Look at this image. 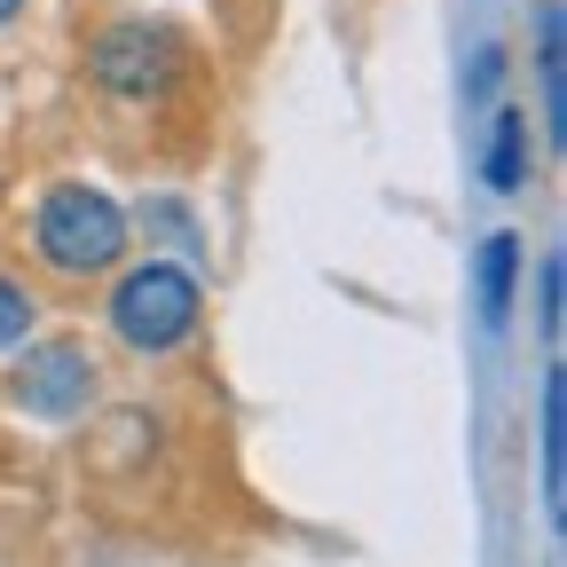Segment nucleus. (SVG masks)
Returning <instances> with one entry per match:
<instances>
[{"instance_id": "obj_1", "label": "nucleus", "mask_w": 567, "mask_h": 567, "mask_svg": "<svg viewBox=\"0 0 567 567\" xmlns=\"http://www.w3.org/2000/svg\"><path fill=\"white\" fill-rule=\"evenodd\" d=\"M103 323L126 354H174L197 339L205 323V284L189 260L151 252V260H118L111 268V292H103Z\"/></svg>"}, {"instance_id": "obj_2", "label": "nucleus", "mask_w": 567, "mask_h": 567, "mask_svg": "<svg viewBox=\"0 0 567 567\" xmlns=\"http://www.w3.org/2000/svg\"><path fill=\"white\" fill-rule=\"evenodd\" d=\"M134 245V221H126V205L95 182H48L40 205H32V252L71 276V284H87V276H111Z\"/></svg>"}, {"instance_id": "obj_3", "label": "nucleus", "mask_w": 567, "mask_h": 567, "mask_svg": "<svg viewBox=\"0 0 567 567\" xmlns=\"http://www.w3.org/2000/svg\"><path fill=\"white\" fill-rule=\"evenodd\" d=\"M182 71H189V55H182V32H174V24L118 17V24H103L95 48H87V80H95V95H111V103H126V111L166 103V95L182 87Z\"/></svg>"}, {"instance_id": "obj_4", "label": "nucleus", "mask_w": 567, "mask_h": 567, "mask_svg": "<svg viewBox=\"0 0 567 567\" xmlns=\"http://www.w3.org/2000/svg\"><path fill=\"white\" fill-rule=\"evenodd\" d=\"M103 394V371L80 339H48V347H24V363L9 371V402L40 425H80Z\"/></svg>"}, {"instance_id": "obj_5", "label": "nucleus", "mask_w": 567, "mask_h": 567, "mask_svg": "<svg viewBox=\"0 0 567 567\" xmlns=\"http://www.w3.org/2000/svg\"><path fill=\"white\" fill-rule=\"evenodd\" d=\"M481 182H488L496 197H520V189L536 182V134H528V111H520V103H496V111H488Z\"/></svg>"}, {"instance_id": "obj_6", "label": "nucleus", "mask_w": 567, "mask_h": 567, "mask_svg": "<svg viewBox=\"0 0 567 567\" xmlns=\"http://www.w3.org/2000/svg\"><path fill=\"white\" fill-rule=\"evenodd\" d=\"M536 111L551 142H567V9L559 0H536Z\"/></svg>"}, {"instance_id": "obj_7", "label": "nucleus", "mask_w": 567, "mask_h": 567, "mask_svg": "<svg viewBox=\"0 0 567 567\" xmlns=\"http://www.w3.org/2000/svg\"><path fill=\"white\" fill-rule=\"evenodd\" d=\"M520 237L513 229H488L481 237V252H473V292H481V323L488 331H505V316H513V292H520Z\"/></svg>"}, {"instance_id": "obj_8", "label": "nucleus", "mask_w": 567, "mask_h": 567, "mask_svg": "<svg viewBox=\"0 0 567 567\" xmlns=\"http://www.w3.org/2000/svg\"><path fill=\"white\" fill-rule=\"evenodd\" d=\"M536 434H544V513L559 520L567 513V379H559V363H544V417H536Z\"/></svg>"}, {"instance_id": "obj_9", "label": "nucleus", "mask_w": 567, "mask_h": 567, "mask_svg": "<svg viewBox=\"0 0 567 567\" xmlns=\"http://www.w3.org/2000/svg\"><path fill=\"white\" fill-rule=\"evenodd\" d=\"M559 308H567V260L544 252L536 260V331H544V347H559Z\"/></svg>"}, {"instance_id": "obj_10", "label": "nucleus", "mask_w": 567, "mask_h": 567, "mask_svg": "<svg viewBox=\"0 0 567 567\" xmlns=\"http://www.w3.org/2000/svg\"><path fill=\"white\" fill-rule=\"evenodd\" d=\"M32 331H40V300L24 292L17 276H0V354H9V347H24Z\"/></svg>"}, {"instance_id": "obj_11", "label": "nucleus", "mask_w": 567, "mask_h": 567, "mask_svg": "<svg viewBox=\"0 0 567 567\" xmlns=\"http://www.w3.org/2000/svg\"><path fill=\"white\" fill-rule=\"evenodd\" d=\"M496 71H505V55L481 48V55H473V95H488V87H496Z\"/></svg>"}, {"instance_id": "obj_12", "label": "nucleus", "mask_w": 567, "mask_h": 567, "mask_svg": "<svg viewBox=\"0 0 567 567\" xmlns=\"http://www.w3.org/2000/svg\"><path fill=\"white\" fill-rule=\"evenodd\" d=\"M17 17H24V0H0V32H9Z\"/></svg>"}]
</instances>
